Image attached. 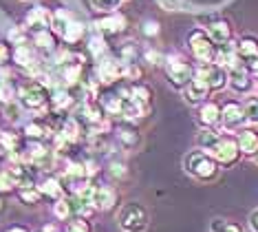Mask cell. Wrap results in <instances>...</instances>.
<instances>
[{
    "label": "cell",
    "mask_w": 258,
    "mask_h": 232,
    "mask_svg": "<svg viewBox=\"0 0 258 232\" xmlns=\"http://www.w3.org/2000/svg\"><path fill=\"white\" fill-rule=\"evenodd\" d=\"M183 168L187 175H192L199 181H212L214 177L219 175V162L203 151L187 153L183 159Z\"/></svg>",
    "instance_id": "obj_1"
},
{
    "label": "cell",
    "mask_w": 258,
    "mask_h": 232,
    "mask_svg": "<svg viewBox=\"0 0 258 232\" xmlns=\"http://www.w3.org/2000/svg\"><path fill=\"white\" fill-rule=\"evenodd\" d=\"M117 223L124 232H146L148 230V210L137 201H128L117 212Z\"/></svg>",
    "instance_id": "obj_2"
},
{
    "label": "cell",
    "mask_w": 258,
    "mask_h": 232,
    "mask_svg": "<svg viewBox=\"0 0 258 232\" xmlns=\"http://www.w3.org/2000/svg\"><path fill=\"white\" fill-rule=\"evenodd\" d=\"M187 44H190V51L192 56L197 58L199 62L203 64H210L216 58V51H214V42L212 38L208 35V31H201V29H195L190 35H187Z\"/></svg>",
    "instance_id": "obj_3"
},
{
    "label": "cell",
    "mask_w": 258,
    "mask_h": 232,
    "mask_svg": "<svg viewBox=\"0 0 258 232\" xmlns=\"http://www.w3.org/2000/svg\"><path fill=\"white\" fill-rule=\"evenodd\" d=\"M18 100H20V104L25 106V109L40 111V109H44V106H46V102H49V93H46V88L42 84L31 82V84H27V86L20 88Z\"/></svg>",
    "instance_id": "obj_4"
},
{
    "label": "cell",
    "mask_w": 258,
    "mask_h": 232,
    "mask_svg": "<svg viewBox=\"0 0 258 232\" xmlns=\"http://www.w3.org/2000/svg\"><path fill=\"white\" fill-rule=\"evenodd\" d=\"M212 157L219 164H223V166L234 164L240 157L238 142L232 140V137H219V142H216V146H214V151H212Z\"/></svg>",
    "instance_id": "obj_5"
},
{
    "label": "cell",
    "mask_w": 258,
    "mask_h": 232,
    "mask_svg": "<svg viewBox=\"0 0 258 232\" xmlns=\"http://www.w3.org/2000/svg\"><path fill=\"white\" fill-rule=\"evenodd\" d=\"M166 75H168L170 84H174V86L181 88V86H185L192 77H195V71H192L190 64H185L181 60H170L166 64Z\"/></svg>",
    "instance_id": "obj_6"
},
{
    "label": "cell",
    "mask_w": 258,
    "mask_h": 232,
    "mask_svg": "<svg viewBox=\"0 0 258 232\" xmlns=\"http://www.w3.org/2000/svg\"><path fill=\"white\" fill-rule=\"evenodd\" d=\"M199 77H203L210 91H221L227 84V73L221 64H203V69L199 71Z\"/></svg>",
    "instance_id": "obj_7"
},
{
    "label": "cell",
    "mask_w": 258,
    "mask_h": 232,
    "mask_svg": "<svg viewBox=\"0 0 258 232\" xmlns=\"http://www.w3.org/2000/svg\"><path fill=\"white\" fill-rule=\"evenodd\" d=\"M208 93H210V86L205 84V80H203V77H199V75L192 77V80L183 86V98H185L187 104L203 102V100L208 98Z\"/></svg>",
    "instance_id": "obj_8"
},
{
    "label": "cell",
    "mask_w": 258,
    "mask_h": 232,
    "mask_svg": "<svg viewBox=\"0 0 258 232\" xmlns=\"http://www.w3.org/2000/svg\"><path fill=\"white\" fill-rule=\"evenodd\" d=\"M221 122H223V126H225L227 130L238 128L240 124L245 122L243 106L236 104V102H227L225 106H223V111H221Z\"/></svg>",
    "instance_id": "obj_9"
},
{
    "label": "cell",
    "mask_w": 258,
    "mask_h": 232,
    "mask_svg": "<svg viewBox=\"0 0 258 232\" xmlns=\"http://www.w3.org/2000/svg\"><path fill=\"white\" fill-rule=\"evenodd\" d=\"M93 206L95 210H113L117 206V193L108 186H97L93 193Z\"/></svg>",
    "instance_id": "obj_10"
},
{
    "label": "cell",
    "mask_w": 258,
    "mask_h": 232,
    "mask_svg": "<svg viewBox=\"0 0 258 232\" xmlns=\"http://www.w3.org/2000/svg\"><path fill=\"white\" fill-rule=\"evenodd\" d=\"M227 82H230V86L234 88L236 93H247L251 88V80H249V73L245 67H234L230 69V77H227Z\"/></svg>",
    "instance_id": "obj_11"
},
{
    "label": "cell",
    "mask_w": 258,
    "mask_h": 232,
    "mask_svg": "<svg viewBox=\"0 0 258 232\" xmlns=\"http://www.w3.org/2000/svg\"><path fill=\"white\" fill-rule=\"evenodd\" d=\"M95 27H97V31L104 35L119 33V31H124V27H126V18L119 14H113V16H106V18H102V20H97Z\"/></svg>",
    "instance_id": "obj_12"
},
{
    "label": "cell",
    "mask_w": 258,
    "mask_h": 232,
    "mask_svg": "<svg viewBox=\"0 0 258 232\" xmlns=\"http://www.w3.org/2000/svg\"><path fill=\"white\" fill-rule=\"evenodd\" d=\"M51 25V14L44 7H36L27 14V27L36 29V31H44Z\"/></svg>",
    "instance_id": "obj_13"
},
{
    "label": "cell",
    "mask_w": 258,
    "mask_h": 232,
    "mask_svg": "<svg viewBox=\"0 0 258 232\" xmlns=\"http://www.w3.org/2000/svg\"><path fill=\"white\" fill-rule=\"evenodd\" d=\"M216 60H219L221 67H238V51L232 42H225V44H219V51H216Z\"/></svg>",
    "instance_id": "obj_14"
},
{
    "label": "cell",
    "mask_w": 258,
    "mask_h": 232,
    "mask_svg": "<svg viewBox=\"0 0 258 232\" xmlns=\"http://www.w3.org/2000/svg\"><path fill=\"white\" fill-rule=\"evenodd\" d=\"M208 35L212 38V42L214 44H225V42H230V25L227 22H223V20H216L212 22V25L208 27Z\"/></svg>",
    "instance_id": "obj_15"
},
{
    "label": "cell",
    "mask_w": 258,
    "mask_h": 232,
    "mask_svg": "<svg viewBox=\"0 0 258 232\" xmlns=\"http://www.w3.org/2000/svg\"><path fill=\"white\" fill-rule=\"evenodd\" d=\"M199 122L203 124V126H214L216 122H221V109H219V104H214V102H208V104H203L201 106V111H199Z\"/></svg>",
    "instance_id": "obj_16"
},
{
    "label": "cell",
    "mask_w": 258,
    "mask_h": 232,
    "mask_svg": "<svg viewBox=\"0 0 258 232\" xmlns=\"http://www.w3.org/2000/svg\"><path fill=\"white\" fill-rule=\"evenodd\" d=\"M40 195L42 197H49V199H60L62 197V183L57 177H44L42 181H40Z\"/></svg>",
    "instance_id": "obj_17"
},
{
    "label": "cell",
    "mask_w": 258,
    "mask_h": 232,
    "mask_svg": "<svg viewBox=\"0 0 258 232\" xmlns=\"http://www.w3.org/2000/svg\"><path fill=\"white\" fill-rule=\"evenodd\" d=\"M236 142H238V148H240V153H243V155H254V151L258 148V135L251 128L240 130V135H238Z\"/></svg>",
    "instance_id": "obj_18"
},
{
    "label": "cell",
    "mask_w": 258,
    "mask_h": 232,
    "mask_svg": "<svg viewBox=\"0 0 258 232\" xmlns=\"http://www.w3.org/2000/svg\"><path fill=\"white\" fill-rule=\"evenodd\" d=\"M236 51L240 58H247V60H254L258 58V40L251 38V35H245L243 40L236 44Z\"/></svg>",
    "instance_id": "obj_19"
},
{
    "label": "cell",
    "mask_w": 258,
    "mask_h": 232,
    "mask_svg": "<svg viewBox=\"0 0 258 232\" xmlns=\"http://www.w3.org/2000/svg\"><path fill=\"white\" fill-rule=\"evenodd\" d=\"M99 77H102V82H113L117 80V77L121 75V69L119 64L113 62V60H102V64H99Z\"/></svg>",
    "instance_id": "obj_20"
},
{
    "label": "cell",
    "mask_w": 258,
    "mask_h": 232,
    "mask_svg": "<svg viewBox=\"0 0 258 232\" xmlns=\"http://www.w3.org/2000/svg\"><path fill=\"white\" fill-rule=\"evenodd\" d=\"M216 142H219V133L210 130L208 126H205L203 130H199V135H197V144H199V148H203V151H210V153H212V151H214V146H216Z\"/></svg>",
    "instance_id": "obj_21"
},
{
    "label": "cell",
    "mask_w": 258,
    "mask_h": 232,
    "mask_svg": "<svg viewBox=\"0 0 258 232\" xmlns=\"http://www.w3.org/2000/svg\"><path fill=\"white\" fill-rule=\"evenodd\" d=\"M69 25H71V20H69V14L64 9H57L55 14H51V27H53L60 35H64V31L69 29Z\"/></svg>",
    "instance_id": "obj_22"
},
{
    "label": "cell",
    "mask_w": 258,
    "mask_h": 232,
    "mask_svg": "<svg viewBox=\"0 0 258 232\" xmlns=\"http://www.w3.org/2000/svg\"><path fill=\"white\" fill-rule=\"evenodd\" d=\"M14 60L20 64V67H29V64H33V49L27 44H18L14 51Z\"/></svg>",
    "instance_id": "obj_23"
},
{
    "label": "cell",
    "mask_w": 258,
    "mask_h": 232,
    "mask_svg": "<svg viewBox=\"0 0 258 232\" xmlns=\"http://www.w3.org/2000/svg\"><path fill=\"white\" fill-rule=\"evenodd\" d=\"M18 197H20L22 204L33 206V204H38V201L42 199V195H40L38 186H29V188H18Z\"/></svg>",
    "instance_id": "obj_24"
},
{
    "label": "cell",
    "mask_w": 258,
    "mask_h": 232,
    "mask_svg": "<svg viewBox=\"0 0 258 232\" xmlns=\"http://www.w3.org/2000/svg\"><path fill=\"white\" fill-rule=\"evenodd\" d=\"M93 9L102 11V14H115L121 7V0H91Z\"/></svg>",
    "instance_id": "obj_25"
},
{
    "label": "cell",
    "mask_w": 258,
    "mask_h": 232,
    "mask_svg": "<svg viewBox=\"0 0 258 232\" xmlns=\"http://www.w3.org/2000/svg\"><path fill=\"white\" fill-rule=\"evenodd\" d=\"M33 42H36V47H40V49L49 51V49H53V47H55V38L44 29V31H36V33H33Z\"/></svg>",
    "instance_id": "obj_26"
},
{
    "label": "cell",
    "mask_w": 258,
    "mask_h": 232,
    "mask_svg": "<svg viewBox=\"0 0 258 232\" xmlns=\"http://www.w3.org/2000/svg\"><path fill=\"white\" fill-rule=\"evenodd\" d=\"M210 232H243L238 223H232V221H225V219H214L210 223Z\"/></svg>",
    "instance_id": "obj_27"
},
{
    "label": "cell",
    "mask_w": 258,
    "mask_h": 232,
    "mask_svg": "<svg viewBox=\"0 0 258 232\" xmlns=\"http://www.w3.org/2000/svg\"><path fill=\"white\" fill-rule=\"evenodd\" d=\"M243 113H245V122L258 124V98H249L243 106Z\"/></svg>",
    "instance_id": "obj_28"
},
{
    "label": "cell",
    "mask_w": 258,
    "mask_h": 232,
    "mask_svg": "<svg viewBox=\"0 0 258 232\" xmlns=\"http://www.w3.org/2000/svg\"><path fill=\"white\" fill-rule=\"evenodd\" d=\"M82 35H84V27H82L80 22H71L69 29L64 31V40H67V42H78Z\"/></svg>",
    "instance_id": "obj_29"
},
{
    "label": "cell",
    "mask_w": 258,
    "mask_h": 232,
    "mask_svg": "<svg viewBox=\"0 0 258 232\" xmlns=\"http://www.w3.org/2000/svg\"><path fill=\"white\" fill-rule=\"evenodd\" d=\"M119 140H121V144H124L126 148H135L139 144V133H135V130H131V128H121L119 130Z\"/></svg>",
    "instance_id": "obj_30"
},
{
    "label": "cell",
    "mask_w": 258,
    "mask_h": 232,
    "mask_svg": "<svg viewBox=\"0 0 258 232\" xmlns=\"http://www.w3.org/2000/svg\"><path fill=\"white\" fill-rule=\"evenodd\" d=\"M25 133H27V137L33 140V142H42V140L46 137V130L40 126V124H27V126H25Z\"/></svg>",
    "instance_id": "obj_31"
},
{
    "label": "cell",
    "mask_w": 258,
    "mask_h": 232,
    "mask_svg": "<svg viewBox=\"0 0 258 232\" xmlns=\"http://www.w3.org/2000/svg\"><path fill=\"white\" fill-rule=\"evenodd\" d=\"M67 232H91V225L84 217H75L67 223Z\"/></svg>",
    "instance_id": "obj_32"
},
{
    "label": "cell",
    "mask_w": 258,
    "mask_h": 232,
    "mask_svg": "<svg viewBox=\"0 0 258 232\" xmlns=\"http://www.w3.org/2000/svg\"><path fill=\"white\" fill-rule=\"evenodd\" d=\"M16 188V179L11 177L9 170H0V193H9Z\"/></svg>",
    "instance_id": "obj_33"
},
{
    "label": "cell",
    "mask_w": 258,
    "mask_h": 232,
    "mask_svg": "<svg viewBox=\"0 0 258 232\" xmlns=\"http://www.w3.org/2000/svg\"><path fill=\"white\" fill-rule=\"evenodd\" d=\"M51 104H53V109H62V106H69V104H71V95H67L64 91L55 93V98H51Z\"/></svg>",
    "instance_id": "obj_34"
},
{
    "label": "cell",
    "mask_w": 258,
    "mask_h": 232,
    "mask_svg": "<svg viewBox=\"0 0 258 232\" xmlns=\"http://www.w3.org/2000/svg\"><path fill=\"white\" fill-rule=\"evenodd\" d=\"M9 40L11 42H16V44H27V35H25V31H22V29H11L9 31Z\"/></svg>",
    "instance_id": "obj_35"
},
{
    "label": "cell",
    "mask_w": 258,
    "mask_h": 232,
    "mask_svg": "<svg viewBox=\"0 0 258 232\" xmlns=\"http://www.w3.org/2000/svg\"><path fill=\"white\" fill-rule=\"evenodd\" d=\"M161 5V9L166 11H179L181 9V0H157Z\"/></svg>",
    "instance_id": "obj_36"
},
{
    "label": "cell",
    "mask_w": 258,
    "mask_h": 232,
    "mask_svg": "<svg viewBox=\"0 0 258 232\" xmlns=\"http://www.w3.org/2000/svg\"><path fill=\"white\" fill-rule=\"evenodd\" d=\"M14 56L9 49V44L7 42H0V64H5V62H9V58Z\"/></svg>",
    "instance_id": "obj_37"
},
{
    "label": "cell",
    "mask_w": 258,
    "mask_h": 232,
    "mask_svg": "<svg viewBox=\"0 0 258 232\" xmlns=\"http://www.w3.org/2000/svg\"><path fill=\"white\" fill-rule=\"evenodd\" d=\"M110 172H113L115 177H126V175H128V168H126V164L115 162L113 166H110Z\"/></svg>",
    "instance_id": "obj_38"
},
{
    "label": "cell",
    "mask_w": 258,
    "mask_h": 232,
    "mask_svg": "<svg viewBox=\"0 0 258 232\" xmlns=\"http://www.w3.org/2000/svg\"><path fill=\"white\" fill-rule=\"evenodd\" d=\"M144 33H146V35H157V33H159V22H155V20L146 22V27H144Z\"/></svg>",
    "instance_id": "obj_39"
},
{
    "label": "cell",
    "mask_w": 258,
    "mask_h": 232,
    "mask_svg": "<svg viewBox=\"0 0 258 232\" xmlns=\"http://www.w3.org/2000/svg\"><path fill=\"white\" fill-rule=\"evenodd\" d=\"M249 228L251 232H258V208L249 215Z\"/></svg>",
    "instance_id": "obj_40"
},
{
    "label": "cell",
    "mask_w": 258,
    "mask_h": 232,
    "mask_svg": "<svg viewBox=\"0 0 258 232\" xmlns=\"http://www.w3.org/2000/svg\"><path fill=\"white\" fill-rule=\"evenodd\" d=\"M9 98H11V91H9V86L0 84V100H3V102H9Z\"/></svg>",
    "instance_id": "obj_41"
},
{
    "label": "cell",
    "mask_w": 258,
    "mask_h": 232,
    "mask_svg": "<svg viewBox=\"0 0 258 232\" xmlns=\"http://www.w3.org/2000/svg\"><path fill=\"white\" fill-rule=\"evenodd\" d=\"M7 232H29V230L22 228V225H16V228H11V230H7Z\"/></svg>",
    "instance_id": "obj_42"
},
{
    "label": "cell",
    "mask_w": 258,
    "mask_h": 232,
    "mask_svg": "<svg viewBox=\"0 0 258 232\" xmlns=\"http://www.w3.org/2000/svg\"><path fill=\"white\" fill-rule=\"evenodd\" d=\"M251 157H254V162L258 164V148H256V151H254V155H251Z\"/></svg>",
    "instance_id": "obj_43"
},
{
    "label": "cell",
    "mask_w": 258,
    "mask_h": 232,
    "mask_svg": "<svg viewBox=\"0 0 258 232\" xmlns=\"http://www.w3.org/2000/svg\"><path fill=\"white\" fill-rule=\"evenodd\" d=\"M3 210H5V201L0 199V212H3Z\"/></svg>",
    "instance_id": "obj_44"
}]
</instances>
